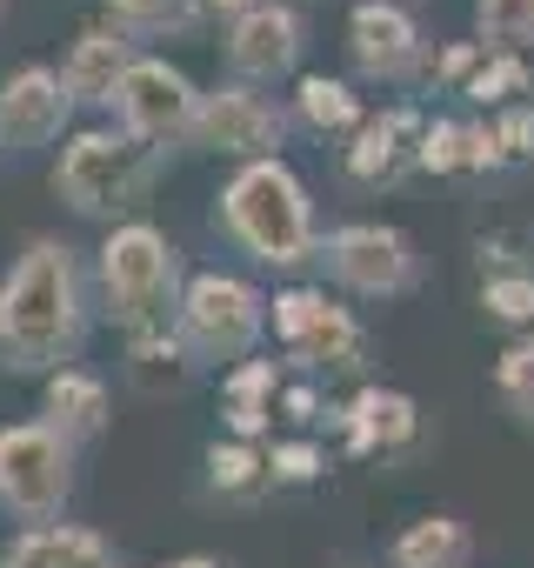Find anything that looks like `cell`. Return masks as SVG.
<instances>
[{"instance_id":"1","label":"cell","mask_w":534,"mask_h":568,"mask_svg":"<svg viewBox=\"0 0 534 568\" xmlns=\"http://www.w3.org/2000/svg\"><path fill=\"white\" fill-rule=\"evenodd\" d=\"M81 342V261L68 241H28L0 281V368L34 375Z\"/></svg>"},{"instance_id":"2","label":"cell","mask_w":534,"mask_h":568,"mask_svg":"<svg viewBox=\"0 0 534 568\" xmlns=\"http://www.w3.org/2000/svg\"><path fill=\"white\" fill-rule=\"evenodd\" d=\"M220 227L267 267H295L315 254V207L308 187L281 161H247L220 187Z\"/></svg>"},{"instance_id":"3","label":"cell","mask_w":534,"mask_h":568,"mask_svg":"<svg viewBox=\"0 0 534 568\" xmlns=\"http://www.w3.org/2000/svg\"><path fill=\"white\" fill-rule=\"evenodd\" d=\"M101 288H107V315L121 322V335H161L174 302V247L161 227L147 221H121L101 241Z\"/></svg>"},{"instance_id":"4","label":"cell","mask_w":534,"mask_h":568,"mask_svg":"<svg viewBox=\"0 0 534 568\" xmlns=\"http://www.w3.org/2000/svg\"><path fill=\"white\" fill-rule=\"evenodd\" d=\"M54 187L74 214L88 221H114L127 207L147 201L154 187V148H141L134 134H107V128H88L68 141L61 168H54Z\"/></svg>"},{"instance_id":"5","label":"cell","mask_w":534,"mask_h":568,"mask_svg":"<svg viewBox=\"0 0 534 568\" xmlns=\"http://www.w3.org/2000/svg\"><path fill=\"white\" fill-rule=\"evenodd\" d=\"M174 328H181L187 355H201V362H234V368H240L247 348H254L260 328H267V302L247 288L240 274L207 267V274H194L187 288H181Z\"/></svg>"},{"instance_id":"6","label":"cell","mask_w":534,"mask_h":568,"mask_svg":"<svg viewBox=\"0 0 534 568\" xmlns=\"http://www.w3.org/2000/svg\"><path fill=\"white\" fill-rule=\"evenodd\" d=\"M68 488H74V455H68L61 428H48V422L0 428V501L14 515H28V521L61 515Z\"/></svg>"},{"instance_id":"7","label":"cell","mask_w":534,"mask_h":568,"mask_svg":"<svg viewBox=\"0 0 534 568\" xmlns=\"http://www.w3.org/2000/svg\"><path fill=\"white\" fill-rule=\"evenodd\" d=\"M114 114H121V134H134L141 148H167V141H187L194 134V114H201V94L181 68L167 61H134L127 81L114 88Z\"/></svg>"},{"instance_id":"8","label":"cell","mask_w":534,"mask_h":568,"mask_svg":"<svg viewBox=\"0 0 534 568\" xmlns=\"http://www.w3.org/2000/svg\"><path fill=\"white\" fill-rule=\"evenodd\" d=\"M328 267H335L341 288H355V295H368V302L408 295L414 274H421L414 241H408L401 227H388V221H348V227L328 241Z\"/></svg>"},{"instance_id":"9","label":"cell","mask_w":534,"mask_h":568,"mask_svg":"<svg viewBox=\"0 0 534 568\" xmlns=\"http://www.w3.org/2000/svg\"><path fill=\"white\" fill-rule=\"evenodd\" d=\"M281 134H288V114L267 101V94H254L247 81H227V88L201 94L194 141H201L207 154H234L240 168H247V161H275Z\"/></svg>"},{"instance_id":"10","label":"cell","mask_w":534,"mask_h":568,"mask_svg":"<svg viewBox=\"0 0 534 568\" xmlns=\"http://www.w3.org/2000/svg\"><path fill=\"white\" fill-rule=\"evenodd\" d=\"M275 335H281L288 362H301V368H361V322L341 302H328L321 288L275 295Z\"/></svg>"},{"instance_id":"11","label":"cell","mask_w":534,"mask_h":568,"mask_svg":"<svg viewBox=\"0 0 534 568\" xmlns=\"http://www.w3.org/2000/svg\"><path fill=\"white\" fill-rule=\"evenodd\" d=\"M68 108H74V94H68V81L54 68H21L8 88H0V148L34 154V148L61 141Z\"/></svg>"},{"instance_id":"12","label":"cell","mask_w":534,"mask_h":568,"mask_svg":"<svg viewBox=\"0 0 534 568\" xmlns=\"http://www.w3.org/2000/svg\"><path fill=\"white\" fill-rule=\"evenodd\" d=\"M348 54L368 81H408L421 68V28L401 0H361L348 14Z\"/></svg>"},{"instance_id":"13","label":"cell","mask_w":534,"mask_h":568,"mask_svg":"<svg viewBox=\"0 0 534 568\" xmlns=\"http://www.w3.org/2000/svg\"><path fill=\"white\" fill-rule=\"evenodd\" d=\"M421 134H428V121H421V108H388V114H374V121H361L355 128V148L341 154V168H348V181H361V187H394L408 168H421Z\"/></svg>"},{"instance_id":"14","label":"cell","mask_w":534,"mask_h":568,"mask_svg":"<svg viewBox=\"0 0 534 568\" xmlns=\"http://www.w3.org/2000/svg\"><path fill=\"white\" fill-rule=\"evenodd\" d=\"M227 61L240 81H281L295 61H301V21L281 0H260L254 14H240L227 28Z\"/></svg>"},{"instance_id":"15","label":"cell","mask_w":534,"mask_h":568,"mask_svg":"<svg viewBox=\"0 0 534 568\" xmlns=\"http://www.w3.org/2000/svg\"><path fill=\"white\" fill-rule=\"evenodd\" d=\"M335 422H341V435H348L355 455H374V448H408L414 428H421V408L401 388H361Z\"/></svg>"},{"instance_id":"16","label":"cell","mask_w":534,"mask_h":568,"mask_svg":"<svg viewBox=\"0 0 534 568\" xmlns=\"http://www.w3.org/2000/svg\"><path fill=\"white\" fill-rule=\"evenodd\" d=\"M0 568H114V548L94 535V528H28L14 535V548L0 555Z\"/></svg>"},{"instance_id":"17","label":"cell","mask_w":534,"mask_h":568,"mask_svg":"<svg viewBox=\"0 0 534 568\" xmlns=\"http://www.w3.org/2000/svg\"><path fill=\"white\" fill-rule=\"evenodd\" d=\"M127 68H134L127 34H121V28H94V34H81V41H74V54H68L61 81H68V94H74V101H114V88L127 81Z\"/></svg>"},{"instance_id":"18","label":"cell","mask_w":534,"mask_h":568,"mask_svg":"<svg viewBox=\"0 0 534 568\" xmlns=\"http://www.w3.org/2000/svg\"><path fill=\"white\" fill-rule=\"evenodd\" d=\"M41 408H48V428H61L68 442L107 428V388H101V375H88V368H61V375H48Z\"/></svg>"},{"instance_id":"19","label":"cell","mask_w":534,"mask_h":568,"mask_svg":"<svg viewBox=\"0 0 534 568\" xmlns=\"http://www.w3.org/2000/svg\"><path fill=\"white\" fill-rule=\"evenodd\" d=\"M388 561H394V568H468V561H474V535H468V521H454V515H421V521H408V528L394 535Z\"/></svg>"},{"instance_id":"20","label":"cell","mask_w":534,"mask_h":568,"mask_svg":"<svg viewBox=\"0 0 534 568\" xmlns=\"http://www.w3.org/2000/svg\"><path fill=\"white\" fill-rule=\"evenodd\" d=\"M220 415L234 428V442H260L275 422V362H240L220 382Z\"/></svg>"},{"instance_id":"21","label":"cell","mask_w":534,"mask_h":568,"mask_svg":"<svg viewBox=\"0 0 534 568\" xmlns=\"http://www.w3.org/2000/svg\"><path fill=\"white\" fill-rule=\"evenodd\" d=\"M267 481H275V468H267V455L254 442H214L207 448V488L214 495H260Z\"/></svg>"},{"instance_id":"22","label":"cell","mask_w":534,"mask_h":568,"mask_svg":"<svg viewBox=\"0 0 534 568\" xmlns=\"http://www.w3.org/2000/svg\"><path fill=\"white\" fill-rule=\"evenodd\" d=\"M295 114L315 128V134H341V128H361V101L348 81H328V74H308L301 94H295Z\"/></svg>"},{"instance_id":"23","label":"cell","mask_w":534,"mask_h":568,"mask_svg":"<svg viewBox=\"0 0 534 568\" xmlns=\"http://www.w3.org/2000/svg\"><path fill=\"white\" fill-rule=\"evenodd\" d=\"M474 34L487 54L534 48V0H474Z\"/></svg>"},{"instance_id":"24","label":"cell","mask_w":534,"mask_h":568,"mask_svg":"<svg viewBox=\"0 0 534 568\" xmlns=\"http://www.w3.org/2000/svg\"><path fill=\"white\" fill-rule=\"evenodd\" d=\"M461 94H468L474 108H494V114H501V108H514L521 94H534V68H527L521 54H487Z\"/></svg>"},{"instance_id":"25","label":"cell","mask_w":534,"mask_h":568,"mask_svg":"<svg viewBox=\"0 0 534 568\" xmlns=\"http://www.w3.org/2000/svg\"><path fill=\"white\" fill-rule=\"evenodd\" d=\"M421 168L428 174H474V121H428Z\"/></svg>"},{"instance_id":"26","label":"cell","mask_w":534,"mask_h":568,"mask_svg":"<svg viewBox=\"0 0 534 568\" xmlns=\"http://www.w3.org/2000/svg\"><path fill=\"white\" fill-rule=\"evenodd\" d=\"M487 141H494V174L501 168H534V101H514L487 121Z\"/></svg>"},{"instance_id":"27","label":"cell","mask_w":534,"mask_h":568,"mask_svg":"<svg viewBox=\"0 0 534 568\" xmlns=\"http://www.w3.org/2000/svg\"><path fill=\"white\" fill-rule=\"evenodd\" d=\"M494 395L507 402V415H521L534 428V342H507L494 362Z\"/></svg>"},{"instance_id":"28","label":"cell","mask_w":534,"mask_h":568,"mask_svg":"<svg viewBox=\"0 0 534 568\" xmlns=\"http://www.w3.org/2000/svg\"><path fill=\"white\" fill-rule=\"evenodd\" d=\"M121 34H174L194 21V0H107Z\"/></svg>"},{"instance_id":"29","label":"cell","mask_w":534,"mask_h":568,"mask_svg":"<svg viewBox=\"0 0 534 568\" xmlns=\"http://www.w3.org/2000/svg\"><path fill=\"white\" fill-rule=\"evenodd\" d=\"M481 308L507 328H527L534 322V274H487L481 281Z\"/></svg>"},{"instance_id":"30","label":"cell","mask_w":534,"mask_h":568,"mask_svg":"<svg viewBox=\"0 0 534 568\" xmlns=\"http://www.w3.org/2000/svg\"><path fill=\"white\" fill-rule=\"evenodd\" d=\"M267 468H275V481H315V475L328 468V455L308 448V442H281L275 455H267Z\"/></svg>"},{"instance_id":"31","label":"cell","mask_w":534,"mask_h":568,"mask_svg":"<svg viewBox=\"0 0 534 568\" xmlns=\"http://www.w3.org/2000/svg\"><path fill=\"white\" fill-rule=\"evenodd\" d=\"M281 408H288V422H321V395L315 388H288Z\"/></svg>"},{"instance_id":"32","label":"cell","mask_w":534,"mask_h":568,"mask_svg":"<svg viewBox=\"0 0 534 568\" xmlns=\"http://www.w3.org/2000/svg\"><path fill=\"white\" fill-rule=\"evenodd\" d=\"M207 8H214V14H234V21H240V14H254V8H260V0H207Z\"/></svg>"},{"instance_id":"33","label":"cell","mask_w":534,"mask_h":568,"mask_svg":"<svg viewBox=\"0 0 534 568\" xmlns=\"http://www.w3.org/2000/svg\"><path fill=\"white\" fill-rule=\"evenodd\" d=\"M167 568H220V561H207V555H181V561H167Z\"/></svg>"},{"instance_id":"34","label":"cell","mask_w":534,"mask_h":568,"mask_svg":"<svg viewBox=\"0 0 534 568\" xmlns=\"http://www.w3.org/2000/svg\"><path fill=\"white\" fill-rule=\"evenodd\" d=\"M401 8H414V0H401Z\"/></svg>"}]
</instances>
